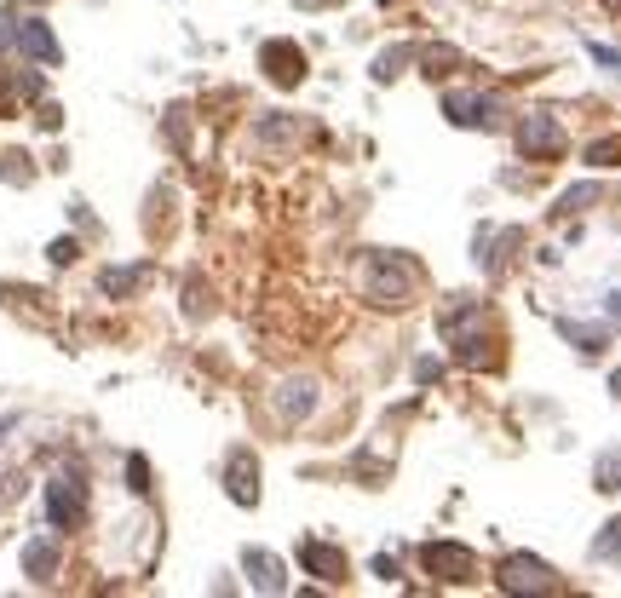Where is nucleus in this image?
<instances>
[{
    "label": "nucleus",
    "instance_id": "obj_10",
    "mask_svg": "<svg viewBox=\"0 0 621 598\" xmlns=\"http://www.w3.org/2000/svg\"><path fill=\"white\" fill-rule=\"evenodd\" d=\"M259 466H253V455L248 449H236V455H230V472H225V483H230V501L236 506H253L259 501Z\"/></svg>",
    "mask_w": 621,
    "mask_h": 598
},
{
    "label": "nucleus",
    "instance_id": "obj_1",
    "mask_svg": "<svg viewBox=\"0 0 621 598\" xmlns=\"http://www.w3.org/2000/svg\"><path fill=\"white\" fill-rule=\"evenodd\" d=\"M414 288H420V265H414V259H391V253H374L368 294L380 299V305H409Z\"/></svg>",
    "mask_w": 621,
    "mask_h": 598
},
{
    "label": "nucleus",
    "instance_id": "obj_18",
    "mask_svg": "<svg viewBox=\"0 0 621 598\" xmlns=\"http://www.w3.org/2000/svg\"><path fill=\"white\" fill-rule=\"evenodd\" d=\"M598 489H621V455H616V449L598 460Z\"/></svg>",
    "mask_w": 621,
    "mask_h": 598
},
{
    "label": "nucleus",
    "instance_id": "obj_26",
    "mask_svg": "<svg viewBox=\"0 0 621 598\" xmlns=\"http://www.w3.org/2000/svg\"><path fill=\"white\" fill-rule=\"evenodd\" d=\"M294 6H328V0H294Z\"/></svg>",
    "mask_w": 621,
    "mask_h": 598
},
{
    "label": "nucleus",
    "instance_id": "obj_24",
    "mask_svg": "<svg viewBox=\"0 0 621 598\" xmlns=\"http://www.w3.org/2000/svg\"><path fill=\"white\" fill-rule=\"evenodd\" d=\"M6 35H12V41H18V29H12V18H6V12H0V46H6Z\"/></svg>",
    "mask_w": 621,
    "mask_h": 598
},
{
    "label": "nucleus",
    "instance_id": "obj_27",
    "mask_svg": "<svg viewBox=\"0 0 621 598\" xmlns=\"http://www.w3.org/2000/svg\"><path fill=\"white\" fill-rule=\"evenodd\" d=\"M610 12H621V0H610Z\"/></svg>",
    "mask_w": 621,
    "mask_h": 598
},
{
    "label": "nucleus",
    "instance_id": "obj_11",
    "mask_svg": "<svg viewBox=\"0 0 621 598\" xmlns=\"http://www.w3.org/2000/svg\"><path fill=\"white\" fill-rule=\"evenodd\" d=\"M242 570L253 575V587H259V593H282V587H288V581H282V564H276L271 552H259V547L242 552Z\"/></svg>",
    "mask_w": 621,
    "mask_h": 598
},
{
    "label": "nucleus",
    "instance_id": "obj_19",
    "mask_svg": "<svg viewBox=\"0 0 621 598\" xmlns=\"http://www.w3.org/2000/svg\"><path fill=\"white\" fill-rule=\"evenodd\" d=\"M564 334H570L581 351H604V334H598V328H575V322H564Z\"/></svg>",
    "mask_w": 621,
    "mask_h": 598
},
{
    "label": "nucleus",
    "instance_id": "obj_2",
    "mask_svg": "<svg viewBox=\"0 0 621 598\" xmlns=\"http://www.w3.org/2000/svg\"><path fill=\"white\" fill-rule=\"evenodd\" d=\"M501 593H552L558 581H552V570L535 558V552H512V558H501Z\"/></svg>",
    "mask_w": 621,
    "mask_h": 598
},
{
    "label": "nucleus",
    "instance_id": "obj_25",
    "mask_svg": "<svg viewBox=\"0 0 621 598\" xmlns=\"http://www.w3.org/2000/svg\"><path fill=\"white\" fill-rule=\"evenodd\" d=\"M610 311H616V317H621V294H610Z\"/></svg>",
    "mask_w": 621,
    "mask_h": 598
},
{
    "label": "nucleus",
    "instance_id": "obj_15",
    "mask_svg": "<svg viewBox=\"0 0 621 598\" xmlns=\"http://www.w3.org/2000/svg\"><path fill=\"white\" fill-rule=\"evenodd\" d=\"M593 558H604V564H616L621 558V518L616 524H604V535L593 541Z\"/></svg>",
    "mask_w": 621,
    "mask_h": 598
},
{
    "label": "nucleus",
    "instance_id": "obj_9",
    "mask_svg": "<svg viewBox=\"0 0 621 598\" xmlns=\"http://www.w3.org/2000/svg\"><path fill=\"white\" fill-rule=\"evenodd\" d=\"M18 46L35 58V64H46V69L64 64V52H58V41H52V29H46L41 18H23V23H18Z\"/></svg>",
    "mask_w": 621,
    "mask_h": 598
},
{
    "label": "nucleus",
    "instance_id": "obj_13",
    "mask_svg": "<svg viewBox=\"0 0 621 598\" xmlns=\"http://www.w3.org/2000/svg\"><path fill=\"white\" fill-rule=\"evenodd\" d=\"M311 403H317V386H311V380H288V386H282V397H276L282 420H299Z\"/></svg>",
    "mask_w": 621,
    "mask_h": 598
},
{
    "label": "nucleus",
    "instance_id": "obj_17",
    "mask_svg": "<svg viewBox=\"0 0 621 598\" xmlns=\"http://www.w3.org/2000/svg\"><path fill=\"white\" fill-rule=\"evenodd\" d=\"M587 161H593V167H616V161H621V138H598V144H587Z\"/></svg>",
    "mask_w": 621,
    "mask_h": 598
},
{
    "label": "nucleus",
    "instance_id": "obj_14",
    "mask_svg": "<svg viewBox=\"0 0 621 598\" xmlns=\"http://www.w3.org/2000/svg\"><path fill=\"white\" fill-rule=\"evenodd\" d=\"M144 276H150L144 265H133V271H104V276H98V288H104V294H133Z\"/></svg>",
    "mask_w": 621,
    "mask_h": 598
},
{
    "label": "nucleus",
    "instance_id": "obj_12",
    "mask_svg": "<svg viewBox=\"0 0 621 598\" xmlns=\"http://www.w3.org/2000/svg\"><path fill=\"white\" fill-rule=\"evenodd\" d=\"M23 570L35 575V581H52L58 575V541H29L23 547Z\"/></svg>",
    "mask_w": 621,
    "mask_h": 598
},
{
    "label": "nucleus",
    "instance_id": "obj_5",
    "mask_svg": "<svg viewBox=\"0 0 621 598\" xmlns=\"http://www.w3.org/2000/svg\"><path fill=\"white\" fill-rule=\"evenodd\" d=\"M420 558H426V570L437 581H472L478 575V558L466 547H455V541H432V547H420Z\"/></svg>",
    "mask_w": 621,
    "mask_h": 598
},
{
    "label": "nucleus",
    "instance_id": "obj_7",
    "mask_svg": "<svg viewBox=\"0 0 621 598\" xmlns=\"http://www.w3.org/2000/svg\"><path fill=\"white\" fill-rule=\"evenodd\" d=\"M294 558H299V570L317 575V581H328V587H334V581H345V552L328 547V541H299Z\"/></svg>",
    "mask_w": 621,
    "mask_h": 598
},
{
    "label": "nucleus",
    "instance_id": "obj_4",
    "mask_svg": "<svg viewBox=\"0 0 621 598\" xmlns=\"http://www.w3.org/2000/svg\"><path fill=\"white\" fill-rule=\"evenodd\" d=\"M81 512H87V489H81V478H52L46 483V518L58 529H75L81 524Z\"/></svg>",
    "mask_w": 621,
    "mask_h": 598
},
{
    "label": "nucleus",
    "instance_id": "obj_23",
    "mask_svg": "<svg viewBox=\"0 0 621 598\" xmlns=\"http://www.w3.org/2000/svg\"><path fill=\"white\" fill-rule=\"evenodd\" d=\"M69 259H75V242H69V236L64 242H52V265H69Z\"/></svg>",
    "mask_w": 621,
    "mask_h": 598
},
{
    "label": "nucleus",
    "instance_id": "obj_8",
    "mask_svg": "<svg viewBox=\"0 0 621 598\" xmlns=\"http://www.w3.org/2000/svg\"><path fill=\"white\" fill-rule=\"evenodd\" d=\"M259 64L271 69L276 87H294L299 69H305V52H299L294 41H265V46H259Z\"/></svg>",
    "mask_w": 621,
    "mask_h": 598
},
{
    "label": "nucleus",
    "instance_id": "obj_16",
    "mask_svg": "<svg viewBox=\"0 0 621 598\" xmlns=\"http://www.w3.org/2000/svg\"><path fill=\"white\" fill-rule=\"evenodd\" d=\"M409 58H414V46H397V52H380V58H374V81H391L397 69L409 64Z\"/></svg>",
    "mask_w": 621,
    "mask_h": 598
},
{
    "label": "nucleus",
    "instance_id": "obj_21",
    "mask_svg": "<svg viewBox=\"0 0 621 598\" xmlns=\"http://www.w3.org/2000/svg\"><path fill=\"white\" fill-rule=\"evenodd\" d=\"M127 478H133V489H138V495L150 489V466H144V455H133V460H127Z\"/></svg>",
    "mask_w": 621,
    "mask_h": 598
},
{
    "label": "nucleus",
    "instance_id": "obj_6",
    "mask_svg": "<svg viewBox=\"0 0 621 598\" xmlns=\"http://www.w3.org/2000/svg\"><path fill=\"white\" fill-rule=\"evenodd\" d=\"M443 110L455 127H495L501 121V98H472V92H449Z\"/></svg>",
    "mask_w": 621,
    "mask_h": 598
},
{
    "label": "nucleus",
    "instance_id": "obj_22",
    "mask_svg": "<svg viewBox=\"0 0 621 598\" xmlns=\"http://www.w3.org/2000/svg\"><path fill=\"white\" fill-rule=\"evenodd\" d=\"M587 52H593V58H598V64H604V69H616V75H621V52H616V46L593 41V46H587Z\"/></svg>",
    "mask_w": 621,
    "mask_h": 598
},
{
    "label": "nucleus",
    "instance_id": "obj_20",
    "mask_svg": "<svg viewBox=\"0 0 621 598\" xmlns=\"http://www.w3.org/2000/svg\"><path fill=\"white\" fill-rule=\"evenodd\" d=\"M587 202H593V184H575V190H564V202H558V213H581Z\"/></svg>",
    "mask_w": 621,
    "mask_h": 598
},
{
    "label": "nucleus",
    "instance_id": "obj_3",
    "mask_svg": "<svg viewBox=\"0 0 621 598\" xmlns=\"http://www.w3.org/2000/svg\"><path fill=\"white\" fill-rule=\"evenodd\" d=\"M518 150H524V156H541V161L564 156V127H558V115H547V110L524 115V121H518Z\"/></svg>",
    "mask_w": 621,
    "mask_h": 598
}]
</instances>
